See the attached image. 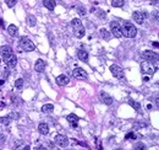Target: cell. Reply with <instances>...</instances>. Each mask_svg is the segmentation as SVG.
<instances>
[{
	"label": "cell",
	"instance_id": "cell-26",
	"mask_svg": "<svg viewBox=\"0 0 159 150\" xmlns=\"http://www.w3.org/2000/svg\"><path fill=\"white\" fill-rule=\"evenodd\" d=\"M124 4H125L124 0H112V6L114 7H121L124 6Z\"/></svg>",
	"mask_w": 159,
	"mask_h": 150
},
{
	"label": "cell",
	"instance_id": "cell-42",
	"mask_svg": "<svg viewBox=\"0 0 159 150\" xmlns=\"http://www.w3.org/2000/svg\"><path fill=\"white\" fill-rule=\"evenodd\" d=\"M153 46H154L155 48H158V43H157V42H154V43H153Z\"/></svg>",
	"mask_w": 159,
	"mask_h": 150
},
{
	"label": "cell",
	"instance_id": "cell-2",
	"mask_svg": "<svg viewBox=\"0 0 159 150\" xmlns=\"http://www.w3.org/2000/svg\"><path fill=\"white\" fill-rule=\"evenodd\" d=\"M71 26L74 27V33L76 38H82L85 36V27L80 18H74L71 21Z\"/></svg>",
	"mask_w": 159,
	"mask_h": 150
},
{
	"label": "cell",
	"instance_id": "cell-32",
	"mask_svg": "<svg viewBox=\"0 0 159 150\" xmlns=\"http://www.w3.org/2000/svg\"><path fill=\"white\" fill-rule=\"evenodd\" d=\"M136 138H137V135H136V133H133V132L126 134V137H125L126 140H128V139H136Z\"/></svg>",
	"mask_w": 159,
	"mask_h": 150
},
{
	"label": "cell",
	"instance_id": "cell-33",
	"mask_svg": "<svg viewBox=\"0 0 159 150\" xmlns=\"http://www.w3.org/2000/svg\"><path fill=\"white\" fill-rule=\"evenodd\" d=\"M133 127L135 128H143V127H147V123H144V122H136L133 124Z\"/></svg>",
	"mask_w": 159,
	"mask_h": 150
},
{
	"label": "cell",
	"instance_id": "cell-21",
	"mask_svg": "<svg viewBox=\"0 0 159 150\" xmlns=\"http://www.w3.org/2000/svg\"><path fill=\"white\" fill-rule=\"evenodd\" d=\"M99 32H101V36L105 39V41H110V38H112V33H110V32H108L105 28H101V31H99Z\"/></svg>",
	"mask_w": 159,
	"mask_h": 150
},
{
	"label": "cell",
	"instance_id": "cell-6",
	"mask_svg": "<svg viewBox=\"0 0 159 150\" xmlns=\"http://www.w3.org/2000/svg\"><path fill=\"white\" fill-rule=\"evenodd\" d=\"M110 33H112V36H114V37H116V38H120L123 35H121V27H120V25H119L116 21H112L110 22Z\"/></svg>",
	"mask_w": 159,
	"mask_h": 150
},
{
	"label": "cell",
	"instance_id": "cell-12",
	"mask_svg": "<svg viewBox=\"0 0 159 150\" xmlns=\"http://www.w3.org/2000/svg\"><path fill=\"white\" fill-rule=\"evenodd\" d=\"M99 98H101V101L104 103V105H106V106H110V105H113V97L109 95V94H106V92H104V91H102L101 94H99Z\"/></svg>",
	"mask_w": 159,
	"mask_h": 150
},
{
	"label": "cell",
	"instance_id": "cell-10",
	"mask_svg": "<svg viewBox=\"0 0 159 150\" xmlns=\"http://www.w3.org/2000/svg\"><path fill=\"white\" fill-rule=\"evenodd\" d=\"M55 143L60 146V148H65V146H67L69 145V139H67V137L66 135H63V134H58L56 137H55Z\"/></svg>",
	"mask_w": 159,
	"mask_h": 150
},
{
	"label": "cell",
	"instance_id": "cell-35",
	"mask_svg": "<svg viewBox=\"0 0 159 150\" xmlns=\"http://www.w3.org/2000/svg\"><path fill=\"white\" fill-rule=\"evenodd\" d=\"M97 15L101 17V18H105V13L103 11V10H98V11H97Z\"/></svg>",
	"mask_w": 159,
	"mask_h": 150
},
{
	"label": "cell",
	"instance_id": "cell-1",
	"mask_svg": "<svg viewBox=\"0 0 159 150\" xmlns=\"http://www.w3.org/2000/svg\"><path fill=\"white\" fill-rule=\"evenodd\" d=\"M121 35L126 38H133L137 35V28L133 26V24L125 21L121 26Z\"/></svg>",
	"mask_w": 159,
	"mask_h": 150
},
{
	"label": "cell",
	"instance_id": "cell-3",
	"mask_svg": "<svg viewBox=\"0 0 159 150\" xmlns=\"http://www.w3.org/2000/svg\"><path fill=\"white\" fill-rule=\"evenodd\" d=\"M20 47H21L22 51H25V52H32V51H34V49H36L34 43L28 37H26V36L20 38Z\"/></svg>",
	"mask_w": 159,
	"mask_h": 150
},
{
	"label": "cell",
	"instance_id": "cell-24",
	"mask_svg": "<svg viewBox=\"0 0 159 150\" xmlns=\"http://www.w3.org/2000/svg\"><path fill=\"white\" fill-rule=\"evenodd\" d=\"M128 105H130L131 107H133L136 111H138V112L141 111V105L138 103L137 101H133V100H128Z\"/></svg>",
	"mask_w": 159,
	"mask_h": 150
},
{
	"label": "cell",
	"instance_id": "cell-41",
	"mask_svg": "<svg viewBox=\"0 0 159 150\" xmlns=\"http://www.w3.org/2000/svg\"><path fill=\"white\" fill-rule=\"evenodd\" d=\"M0 26L4 27V21H3V18H0Z\"/></svg>",
	"mask_w": 159,
	"mask_h": 150
},
{
	"label": "cell",
	"instance_id": "cell-23",
	"mask_svg": "<svg viewBox=\"0 0 159 150\" xmlns=\"http://www.w3.org/2000/svg\"><path fill=\"white\" fill-rule=\"evenodd\" d=\"M53 111H54V106L50 103H47L42 107V112H44V113H52Z\"/></svg>",
	"mask_w": 159,
	"mask_h": 150
},
{
	"label": "cell",
	"instance_id": "cell-30",
	"mask_svg": "<svg viewBox=\"0 0 159 150\" xmlns=\"http://www.w3.org/2000/svg\"><path fill=\"white\" fill-rule=\"evenodd\" d=\"M5 3L9 7H14L17 4V0H5Z\"/></svg>",
	"mask_w": 159,
	"mask_h": 150
},
{
	"label": "cell",
	"instance_id": "cell-7",
	"mask_svg": "<svg viewBox=\"0 0 159 150\" xmlns=\"http://www.w3.org/2000/svg\"><path fill=\"white\" fill-rule=\"evenodd\" d=\"M3 59H4L5 64L7 65V68H15L16 64H17V58H16V55H15L14 53H12V54H9V55H6V57H4Z\"/></svg>",
	"mask_w": 159,
	"mask_h": 150
},
{
	"label": "cell",
	"instance_id": "cell-20",
	"mask_svg": "<svg viewBox=\"0 0 159 150\" xmlns=\"http://www.w3.org/2000/svg\"><path fill=\"white\" fill-rule=\"evenodd\" d=\"M38 131H39V133H41V134L47 135V134L49 133V127H48V124H45V123H41V124L38 126Z\"/></svg>",
	"mask_w": 159,
	"mask_h": 150
},
{
	"label": "cell",
	"instance_id": "cell-40",
	"mask_svg": "<svg viewBox=\"0 0 159 150\" xmlns=\"http://www.w3.org/2000/svg\"><path fill=\"white\" fill-rule=\"evenodd\" d=\"M22 150H31V148H29V145H26V146H23Z\"/></svg>",
	"mask_w": 159,
	"mask_h": 150
},
{
	"label": "cell",
	"instance_id": "cell-44",
	"mask_svg": "<svg viewBox=\"0 0 159 150\" xmlns=\"http://www.w3.org/2000/svg\"><path fill=\"white\" fill-rule=\"evenodd\" d=\"M116 150H124V149H116Z\"/></svg>",
	"mask_w": 159,
	"mask_h": 150
},
{
	"label": "cell",
	"instance_id": "cell-37",
	"mask_svg": "<svg viewBox=\"0 0 159 150\" xmlns=\"http://www.w3.org/2000/svg\"><path fill=\"white\" fill-rule=\"evenodd\" d=\"M36 150H48V149H47V146H44V145H39Z\"/></svg>",
	"mask_w": 159,
	"mask_h": 150
},
{
	"label": "cell",
	"instance_id": "cell-8",
	"mask_svg": "<svg viewBox=\"0 0 159 150\" xmlns=\"http://www.w3.org/2000/svg\"><path fill=\"white\" fill-rule=\"evenodd\" d=\"M72 75H74V78L77 79V80H86V79L88 78L87 73L83 70L82 68H75L74 72H72Z\"/></svg>",
	"mask_w": 159,
	"mask_h": 150
},
{
	"label": "cell",
	"instance_id": "cell-31",
	"mask_svg": "<svg viewBox=\"0 0 159 150\" xmlns=\"http://www.w3.org/2000/svg\"><path fill=\"white\" fill-rule=\"evenodd\" d=\"M94 142H96V146H97V149H98V150H103L102 143H101V140H99L98 138H94Z\"/></svg>",
	"mask_w": 159,
	"mask_h": 150
},
{
	"label": "cell",
	"instance_id": "cell-16",
	"mask_svg": "<svg viewBox=\"0 0 159 150\" xmlns=\"http://www.w3.org/2000/svg\"><path fill=\"white\" fill-rule=\"evenodd\" d=\"M9 54H12V49L10 46H3V47H0V55H1L3 58L9 55Z\"/></svg>",
	"mask_w": 159,
	"mask_h": 150
},
{
	"label": "cell",
	"instance_id": "cell-5",
	"mask_svg": "<svg viewBox=\"0 0 159 150\" xmlns=\"http://www.w3.org/2000/svg\"><path fill=\"white\" fill-rule=\"evenodd\" d=\"M110 72L112 74L114 75V78L119 79V80H124L125 76H124V70H123V68L121 67H119V65H110Z\"/></svg>",
	"mask_w": 159,
	"mask_h": 150
},
{
	"label": "cell",
	"instance_id": "cell-17",
	"mask_svg": "<svg viewBox=\"0 0 159 150\" xmlns=\"http://www.w3.org/2000/svg\"><path fill=\"white\" fill-rule=\"evenodd\" d=\"M77 57H78L80 61H82V62L88 61V53L85 51V49H78L77 51Z\"/></svg>",
	"mask_w": 159,
	"mask_h": 150
},
{
	"label": "cell",
	"instance_id": "cell-9",
	"mask_svg": "<svg viewBox=\"0 0 159 150\" xmlns=\"http://www.w3.org/2000/svg\"><path fill=\"white\" fill-rule=\"evenodd\" d=\"M142 58L147 62H153V61H158V54L153 51H144L142 52Z\"/></svg>",
	"mask_w": 159,
	"mask_h": 150
},
{
	"label": "cell",
	"instance_id": "cell-25",
	"mask_svg": "<svg viewBox=\"0 0 159 150\" xmlns=\"http://www.w3.org/2000/svg\"><path fill=\"white\" fill-rule=\"evenodd\" d=\"M10 123H11V118L9 117V115L0 118V124H3V126H10Z\"/></svg>",
	"mask_w": 159,
	"mask_h": 150
},
{
	"label": "cell",
	"instance_id": "cell-11",
	"mask_svg": "<svg viewBox=\"0 0 159 150\" xmlns=\"http://www.w3.org/2000/svg\"><path fill=\"white\" fill-rule=\"evenodd\" d=\"M132 17H133V21L137 22L138 25H143L146 21V14L141 11H135L132 14Z\"/></svg>",
	"mask_w": 159,
	"mask_h": 150
},
{
	"label": "cell",
	"instance_id": "cell-27",
	"mask_svg": "<svg viewBox=\"0 0 159 150\" xmlns=\"http://www.w3.org/2000/svg\"><path fill=\"white\" fill-rule=\"evenodd\" d=\"M23 79H17L16 80V83H15V87L17 89V90H21L22 87H23Z\"/></svg>",
	"mask_w": 159,
	"mask_h": 150
},
{
	"label": "cell",
	"instance_id": "cell-19",
	"mask_svg": "<svg viewBox=\"0 0 159 150\" xmlns=\"http://www.w3.org/2000/svg\"><path fill=\"white\" fill-rule=\"evenodd\" d=\"M7 32H9V35L11 36V37H15L18 33V28L15 25H9L7 26Z\"/></svg>",
	"mask_w": 159,
	"mask_h": 150
},
{
	"label": "cell",
	"instance_id": "cell-43",
	"mask_svg": "<svg viewBox=\"0 0 159 150\" xmlns=\"http://www.w3.org/2000/svg\"><path fill=\"white\" fill-rule=\"evenodd\" d=\"M4 84V80H0V85H3Z\"/></svg>",
	"mask_w": 159,
	"mask_h": 150
},
{
	"label": "cell",
	"instance_id": "cell-14",
	"mask_svg": "<svg viewBox=\"0 0 159 150\" xmlns=\"http://www.w3.org/2000/svg\"><path fill=\"white\" fill-rule=\"evenodd\" d=\"M44 69H45V62L43 61V59H38L34 64V70L37 73H43Z\"/></svg>",
	"mask_w": 159,
	"mask_h": 150
},
{
	"label": "cell",
	"instance_id": "cell-28",
	"mask_svg": "<svg viewBox=\"0 0 159 150\" xmlns=\"http://www.w3.org/2000/svg\"><path fill=\"white\" fill-rule=\"evenodd\" d=\"M133 150H147V146L143 143H137V144H135Z\"/></svg>",
	"mask_w": 159,
	"mask_h": 150
},
{
	"label": "cell",
	"instance_id": "cell-22",
	"mask_svg": "<svg viewBox=\"0 0 159 150\" xmlns=\"http://www.w3.org/2000/svg\"><path fill=\"white\" fill-rule=\"evenodd\" d=\"M26 21H27L28 26H31V27L36 26V24H37V20H36V17H34L33 15H28V16L26 17Z\"/></svg>",
	"mask_w": 159,
	"mask_h": 150
},
{
	"label": "cell",
	"instance_id": "cell-18",
	"mask_svg": "<svg viewBox=\"0 0 159 150\" xmlns=\"http://www.w3.org/2000/svg\"><path fill=\"white\" fill-rule=\"evenodd\" d=\"M43 5L48 9V10H54L55 9V5H56V3H55V0H43Z\"/></svg>",
	"mask_w": 159,
	"mask_h": 150
},
{
	"label": "cell",
	"instance_id": "cell-15",
	"mask_svg": "<svg viewBox=\"0 0 159 150\" xmlns=\"http://www.w3.org/2000/svg\"><path fill=\"white\" fill-rule=\"evenodd\" d=\"M66 119H67V122L71 124V127H77L78 121H80V118H78L75 113H70V115L66 117Z\"/></svg>",
	"mask_w": 159,
	"mask_h": 150
},
{
	"label": "cell",
	"instance_id": "cell-36",
	"mask_svg": "<svg viewBox=\"0 0 159 150\" xmlns=\"http://www.w3.org/2000/svg\"><path fill=\"white\" fill-rule=\"evenodd\" d=\"M5 139H6V138H5V135L0 133V145H1V144L5 142Z\"/></svg>",
	"mask_w": 159,
	"mask_h": 150
},
{
	"label": "cell",
	"instance_id": "cell-38",
	"mask_svg": "<svg viewBox=\"0 0 159 150\" xmlns=\"http://www.w3.org/2000/svg\"><path fill=\"white\" fill-rule=\"evenodd\" d=\"M9 74H10V73H9V70H4V73H3V78H4V79H5V78H7V76H9Z\"/></svg>",
	"mask_w": 159,
	"mask_h": 150
},
{
	"label": "cell",
	"instance_id": "cell-13",
	"mask_svg": "<svg viewBox=\"0 0 159 150\" xmlns=\"http://www.w3.org/2000/svg\"><path fill=\"white\" fill-rule=\"evenodd\" d=\"M69 78L65 75V74H61V75H59V76H56V79H55V83L59 85V86H65V85H67L69 84Z\"/></svg>",
	"mask_w": 159,
	"mask_h": 150
},
{
	"label": "cell",
	"instance_id": "cell-4",
	"mask_svg": "<svg viewBox=\"0 0 159 150\" xmlns=\"http://www.w3.org/2000/svg\"><path fill=\"white\" fill-rule=\"evenodd\" d=\"M157 65H153V63L152 62H147V61H144V62H142V64H141V70H142V73L143 74H147V75H153L155 72H157Z\"/></svg>",
	"mask_w": 159,
	"mask_h": 150
},
{
	"label": "cell",
	"instance_id": "cell-29",
	"mask_svg": "<svg viewBox=\"0 0 159 150\" xmlns=\"http://www.w3.org/2000/svg\"><path fill=\"white\" fill-rule=\"evenodd\" d=\"M77 13H78V15H80V16H85V15L87 14L86 9H85L83 6H78V7H77Z\"/></svg>",
	"mask_w": 159,
	"mask_h": 150
},
{
	"label": "cell",
	"instance_id": "cell-39",
	"mask_svg": "<svg viewBox=\"0 0 159 150\" xmlns=\"http://www.w3.org/2000/svg\"><path fill=\"white\" fill-rule=\"evenodd\" d=\"M151 3H152L153 5H158V3H159V0H151Z\"/></svg>",
	"mask_w": 159,
	"mask_h": 150
},
{
	"label": "cell",
	"instance_id": "cell-34",
	"mask_svg": "<svg viewBox=\"0 0 159 150\" xmlns=\"http://www.w3.org/2000/svg\"><path fill=\"white\" fill-rule=\"evenodd\" d=\"M9 117L11 118V121H12V119H18V118H20V115L16 113V112H12V113H10V115H9Z\"/></svg>",
	"mask_w": 159,
	"mask_h": 150
}]
</instances>
